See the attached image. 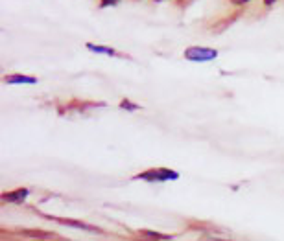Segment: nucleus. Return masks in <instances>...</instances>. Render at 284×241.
Masks as SVG:
<instances>
[{"mask_svg":"<svg viewBox=\"0 0 284 241\" xmlns=\"http://www.w3.org/2000/svg\"><path fill=\"white\" fill-rule=\"evenodd\" d=\"M273 2H275V0H266V6H271Z\"/></svg>","mask_w":284,"mask_h":241,"instance_id":"9","label":"nucleus"},{"mask_svg":"<svg viewBox=\"0 0 284 241\" xmlns=\"http://www.w3.org/2000/svg\"><path fill=\"white\" fill-rule=\"evenodd\" d=\"M118 0H101V8H105V6H111V4H117Z\"/></svg>","mask_w":284,"mask_h":241,"instance_id":"7","label":"nucleus"},{"mask_svg":"<svg viewBox=\"0 0 284 241\" xmlns=\"http://www.w3.org/2000/svg\"><path fill=\"white\" fill-rule=\"evenodd\" d=\"M185 57L188 61H196V63H207L218 57V52L214 48H205V46H190L185 50Z\"/></svg>","mask_w":284,"mask_h":241,"instance_id":"2","label":"nucleus"},{"mask_svg":"<svg viewBox=\"0 0 284 241\" xmlns=\"http://www.w3.org/2000/svg\"><path fill=\"white\" fill-rule=\"evenodd\" d=\"M28 197V190L26 188H20V190L17 191H10V193H4L2 195V199L8 203H22Z\"/></svg>","mask_w":284,"mask_h":241,"instance_id":"3","label":"nucleus"},{"mask_svg":"<svg viewBox=\"0 0 284 241\" xmlns=\"http://www.w3.org/2000/svg\"><path fill=\"white\" fill-rule=\"evenodd\" d=\"M135 179H140V181H148V182H164V181H175V179H179V173H175L173 170H168V168H157V170L142 171Z\"/></svg>","mask_w":284,"mask_h":241,"instance_id":"1","label":"nucleus"},{"mask_svg":"<svg viewBox=\"0 0 284 241\" xmlns=\"http://www.w3.org/2000/svg\"><path fill=\"white\" fill-rule=\"evenodd\" d=\"M122 107H126V109H137V105H131L129 101H122Z\"/></svg>","mask_w":284,"mask_h":241,"instance_id":"8","label":"nucleus"},{"mask_svg":"<svg viewBox=\"0 0 284 241\" xmlns=\"http://www.w3.org/2000/svg\"><path fill=\"white\" fill-rule=\"evenodd\" d=\"M234 2H238V4H243V2H247V0H234Z\"/></svg>","mask_w":284,"mask_h":241,"instance_id":"10","label":"nucleus"},{"mask_svg":"<svg viewBox=\"0 0 284 241\" xmlns=\"http://www.w3.org/2000/svg\"><path fill=\"white\" fill-rule=\"evenodd\" d=\"M54 221L61 223V225H68V226H76V228H81V230H96L98 228L96 226H91V225H85V223H81V221H74V219H59V217H52Z\"/></svg>","mask_w":284,"mask_h":241,"instance_id":"5","label":"nucleus"},{"mask_svg":"<svg viewBox=\"0 0 284 241\" xmlns=\"http://www.w3.org/2000/svg\"><path fill=\"white\" fill-rule=\"evenodd\" d=\"M87 48L92 52H96V54H107V56H117V52L113 50V48H107V46H98V45H89L87 43Z\"/></svg>","mask_w":284,"mask_h":241,"instance_id":"6","label":"nucleus"},{"mask_svg":"<svg viewBox=\"0 0 284 241\" xmlns=\"http://www.w3.org/2000/svg\"><path fill=\"white\" fill-rule=\"evenodd\" d=\"M4 81H6V83H15V85H22V83H37V77H33V75L15 74V75H6Z\"/></svg>","mask_w":284,"mask_h":241,"instance_id":"4","label":"nucleus"}]
</instances>
